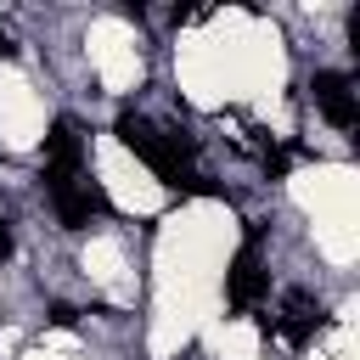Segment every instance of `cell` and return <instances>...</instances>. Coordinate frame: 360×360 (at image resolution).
I'll return each mask as SVG.
<instances>
[{
  "instance_id": "cell-1",
  "label": "cell",
  "mask_w": 360,
  "mask_h": 360,
  "mask_svg": "<svg viewBox=\"0 0 360 360\" xmlns=\"http://www.w3.org/2000/svg\"><path fill=\"white\" fill-rule=\"evenodd\" d=\"M112 135H118V141H124V146H129L141 163H152V174H158L169 191H202V197H214V186H208L197 169H191V158H186V152L169 141V135H158V129H152V124H146L135 107H124V112H118Z\"/></svg>"
},
{
  "instance_id": "cell-2",
  "label": "cell",
  "mask_w": 360,
  "mask_h": 360,
  "mask_svg": "<svg viewBox=\"0 0 360 360\" xmlns=\"http://www.w3.org/2000/svg\"><path fill=\"white\" fill-rule=\"evenodd\" d=\"M45 197L56 208V219L68 231H84L96 214H107V191L96 180H79V174H62V169H45Z\"/></svg>"
},
{
  "instance_id": "cell-3",
  "label": "cell",
  "mask_w": 360,
  "mask_h": 360,
  "mask_svg": "<svg viewBox=\"0 0 360 360\" xmlns=\"http://www.w3.org/2000/svg\"><path fill=\"white\" fill-rule=\"evenodd\" d=\"M259 242H264V225H248V242L236 248V259H231V270H225V304H231V309H253V304L270 292V270H264Z\"/></svg>"
},
{
  "instance_id": "cell-4",
  "label": "cell",
  "mask_w": 360,
  "mask_h": 360,
  "mask_svg": "<svg viewBox=\"0 0 360 360\" xmlns=\"http://www.w3.org/2000/svg\"><path fill=\"white\" fill-rule=\"evenodd\" d=\"M270 326H276L292 349H304V343L326 326V304H321L315 292H304V287H298V292H287V298H281V315H276Z\"/></svg>"
},
{
  "instance_id": "cell-5",
  "label": "cell",
  "mask_w": 360,
  "mask_h": 360,
  "mask_svg": "<svg viewBox=\"0 0 360 360\" xmlns=\"http://www.w3.org/2000/svg\"><path fill=\"white\" fill-rule=\"evenodd\" d=\"M309 90H315V107H321L338 129H354L360 107H354V90H349V79H343V73H332V68H326V73H315V84H309Z\"/></svg>"
},
{
  "instance_id": "cell-6",
  "label": "cell",
  "mask_w": 360,
  "mask_h": 360,
  "mask_svg": "<svg viewBox=\"0 0 360 360\" xmlns=\"http://www.w3.org/2000/svg\"><path fill=\"white\" fill-rule=\"evenodd\" d=\"M79 163H84V135H79V124H73V118H56V124H51V135H45V169L79 174Z\"/></svg>"
},
{
  "instance_id": "cell-7",
  "label": "cell",
  "mask_w": 360,
  "mask_h": 360,
  "mask_svg": "<svg viewBox=\"0 0 360 360\" xmlns=\"http://www.w3.org/2000/svg\"><path fill=\"white\" fill-rule=\"evenodd\" d=\"M73 321H79L73 304H51V326H73Z\"/></svg>"
},
{
  "instance_id": "cell-8",
  "label": "cell",
  "mask_w": 360,
  "mask_h": 360,
  "mask_svg": "<svg viewBox=\"0 0 360 360\" xmlns=\"http://www.w3.org/2000/svg\"><path fill=\"white\" fill-rule=\"evenodd\" d=\"M11 248H17V242H11V219L0 214V259H11Z\"/></svg>"
},
{
  "instance_id": "cell-9",
  "label": "cell",
  "mask_w": 360,
  "mask_h": 360,
  "mask_svg": "<svg viewBox=\"0 0 360 360\" xmlns=\"http://www.w3.org/2000/svg\"><path fill=\"white\" fill-rule=\"evenodd\" d=\"M0 51H11V45H6V34H0Z\"/></svg>"
}]
</instances>
